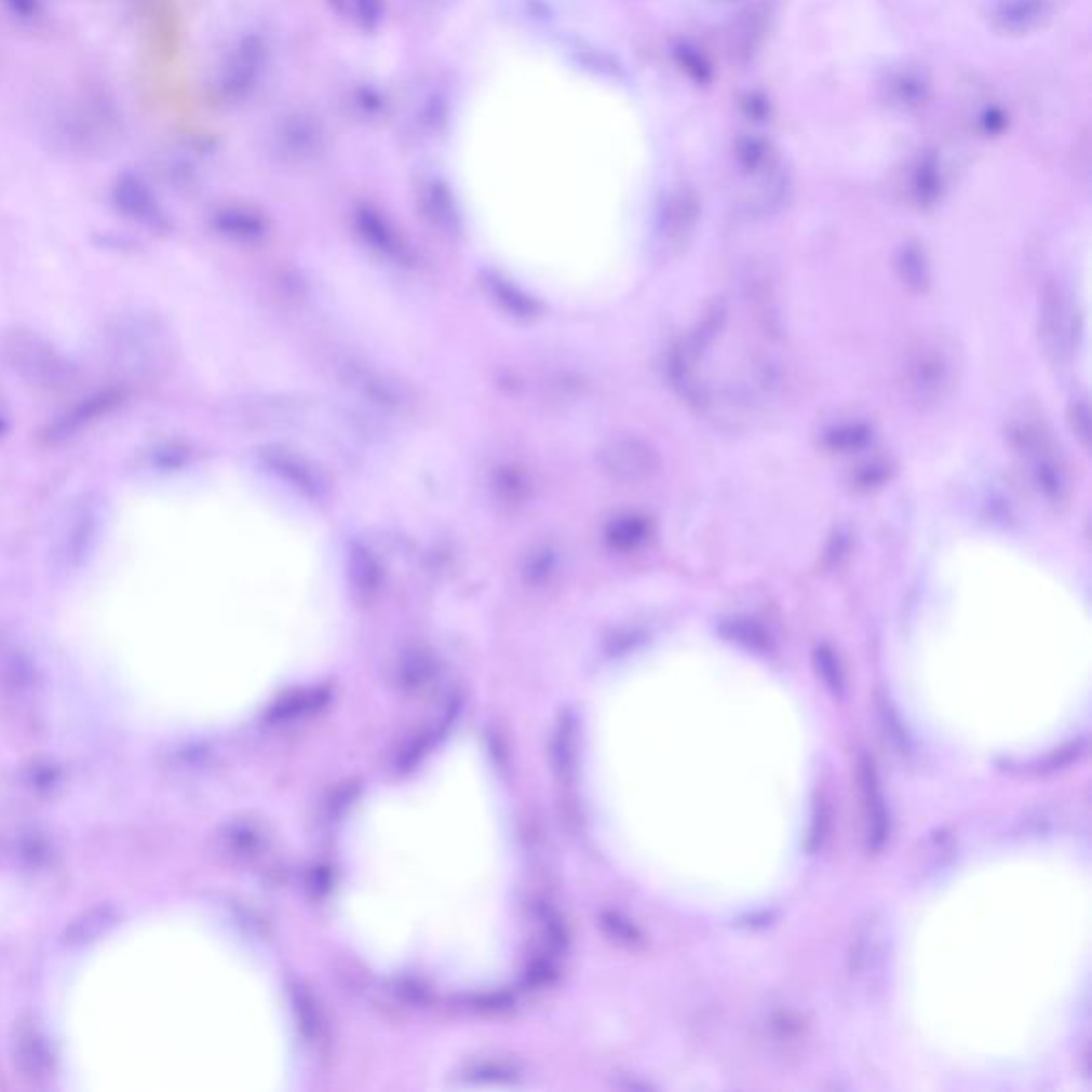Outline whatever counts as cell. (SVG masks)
Here are the masks:
<instances>
[{"mask_svg": "<svg viewBox=\"0 0 1092 1092\" xmlns=\"http://www.w3.org/2000/svg\"><path fill=\"white\" fill-rule=\"evenodd\" d=\"M813 662H815V669L818 673L822 676V680L840 696L842 693V685H845V678H842V671H840L839 658L833 653L831 647L822 645L815 649L813 653Z\"/></svg>", "mask_w": 1092, "mask_h": 1092, "instance_id": "cell-33", "label": "cell"}, {"mask_svg": "<svg viewBox=\"0 0 1092 1092\" xmlns=\"http://www.w3.org/2000/svg\"><path fill=\"white\" fill-rule=\"evenodd\" d=\"M871 440V427L866 422H842L826 433V444L831 450L851 453L860 450Z\"/></svg>", "mask_w": 1092, "mask_h": 1092, "instance_id": "cell-29", "label": "cell"}, {"mask_svg": "<svg viewBox=\"0 0 1092 1092\" xmlns=\"http://www.w3.org/2000/svg\"><path fill=\"white\" fill-rule=\"evenodd\" d=\"M877 709H879V717H881V724L890 737V741L894 743L896 750H901V754H907L909 752V737L894 711V706L888 702V698H881L877 700Z\"/></svg>", "mask_w": 1092, "mask_h": 1092, "instance_id": "cell-34", "label": "cell"}, {"mask_svg": "<svg viewBox=\"0 0 1092 1092\" xmlns=\"http://www.w3.org/2000/svg\"><path fill=\"white\" fill-rule=\"evenodd\" d=\"M1008 442L1037 498L1052 510H1065L1074 496L1071 468L1039 404L1020 402L1009 413Z\"/></svg>", "mask_w": 1092, "mask_h": 1092, "instance_id": "cell-1", "label": "cell"}, {"mask_svg": "<svg viewBox=\"0 0 1092 1092\" xmlns=\"http://www.w3.org/2000/svg\"><path fill=\"white\" fill-rule=\"evenodd\" d=\"M826 826H828V813H826L824 805H818L815 815H813L811 837H809V851H815L822 845V840L826 837Z\"/></svg>", "mask_w": 1092, "mask_h": 1092, "instance_id": "cell-38", "label": "cell"}, {"mask_svg": "<svg viewBox=\"0 0 1092 1092\" xmlns=\"http://www.w3.org/2000/svg\"><path fill=\"white\" fill-rule=\"evenodd\" d=\"M651 536V521L638 512H623L608 521L604 538L610 549L630 553L641 549Z\"/></svg>", "mask_w": 1092, "mask_h": 1092, "instance_id": "cell-18", "label": "cell"}, {"mask_svg": "<svg viewBox=\"0 0 1092 1092\" xmlns=\"http://www.w3.org/2000/svg\"><path fill=\"white\" fill-rule=\"evenodd\" d=\"M2 4L13 17L22 22H32L43 13L45 0H2Z\"/></svg>", "mask_w": 1092, "mask_h": 1092, "instance_id": "cell-37", "label": "cell"}, {"mask_svg": "<svg viewBox=\"0 0 1092 1092\" xmlns=\"http://www.w3.org/2000/svg\"><path fill=\"white\" fill-rule=\"evenodd\" d=\"M346 564H348V577L359 591L372 593L380 588L382 566H380L378 557L365 544L352 542L348 549Z\"/></svg>", "mask_w": 1092, "mask_h": 1092, "instance_id": "cell-21", "label": "cell"}, {"mask_svg": "<svg viewBox=\"0 0 1092 1092\" xmlns=\"http://www.w3.org/2000/svg\"><path fill=\"white\" fill-rule=\"evenodd\" d=\"M562 564V555L557 551V547L553 544H538L534 547L527 557L523 560V579L531 585H540L544 581H549L555 570L560 568Z\"/></svg>", "mask_w": 1092, "mask_h": 1092, "instance_id": "cell-24", "label": "cell"}, {"mask_svg": "<svg viewBox=\"0 0 1092 1092\" xmlns=\"http://www.w3.org/2000/svg\"><path fill=\"white\" fill-rule=\"evenodd\" d=\"M1069 422H1071V429L1078 435V440L1084 446H1089V440H1091V413H1089V406L1084 402H1076L1071 406Z\"/></svg>", "mask_w": 1092, "mask_h": 1092, "instance_id": "cell-36", "label": "cell"}, {"mask_svg": "<svg viewBox=\"0 0 1092 1092\" xmlns=\"http://www.w3.org/2000/svg\"><path fill=\"white\" fill-rule=\"evenodd\" d=\"M485 288L491 299L514 319H536L540 314V306L529 295L518 291L512 282L498 273L485 275Z\"/></svg>", "mask_w": 1092, "mask_h": 1092, "instance_id": "cell-19", "label": "cell"}, {"mask_svg": "<svg viewBox=\"0 0 1092 1092\" xmlns=\"http://www.w3.org/2000/svg\"><path fill=\"white\" fill-rule=\"evenodd\" d=\"M109 350L124 372L137 376L154 374L167 354L165 332L148 316L129 314L111 327Z\"/></svg>", "mask_w": 1092, "mask_h": 1092, "instance_id": "cell-6", "label": "cell"}, {"mask_svg": "<svg viewBox=\"0 0 1092 1092\" xmlns=\"http://www.w3.org/2000/svg\"><path fill=\"white\" fill-rule=\"evenodd\" d=\"M92 534H94V518H92V512L85 508L78 514V523H73L71 534L67 538V549H65L67 562L80 560L84 555V551H87V542L92 540Z\"/></svg>", "mask_w": 1092, "mask_h": 1092, "instance_id": "cell-32", "label": "cell"}, {"mask_svg": "<svg viewBox=\"0 0 1092 1092\" xmlns=\"http://www.w3.org/2000/svg\"><path fill=\"white\" fill-rule=\"evenodd\" d=\"M329 367L343 389L372 408L389 415H408L415 410L417 397L413 387L393 372L348 352H334Z\"/></svg>", "mask_w": 1092, "mask_h": 1092, "instance_id": "cell-3", "label": "cell"}, {"mask_svg": "<svg viewBox=\"0 0 1092 1092\" xmlns=\"http://www.w3.org/2000/svg\"><path fill=\"white\" fill-rule=\"evenodd\" d=\"M700 218V205L691 190H676L666 201L658 225V251L664 258L683 253L691 242Z\"/></svg>", "mask_w": 1092, "mask_h": 1092, "instance_id": "cell-11", "label": "cell"}, {"mask_svg": "<svg viewBox=\"0 0 1092 1092\" xmlns=\"http://www.w3.org/2000/svg\"><path fill=\"white\" fill-rule=\"evenodd\" d=\"M743 107L747 109V116H750V118H754L757 122H759L761 118H766V113H768V105H766V100H764V98H759L757 94H747V98L743 100Z\"/></svg>", "mask_w": 1092, "mask_h": 1092, "instance_id": "cell-39", "label": "cell"}, {"mask_svg": "<svg viewBox=\"0 0 1092 1092\" xmlns=\"http://www.w3.org/2000/svg\"><path fill=\"white\" fill-rule=\"evenodd\" d=\"M361 233L365 238V242L376 251L378 254H382L385 258L393 260V262H400V265H408L410 262V253L408 248L404 246V242L393 233L389 231L382 223L374 220V218H363L361 220Z\"/></svg>", "mask_w": 1092, "mask_h": 1092, "instance_id": "cell-22", "label": "cell"}, {"mask_svg": "<svg viewBox=\"0 0 1092 1092\" xmlns=\"http://www.w3.org/2000/svg\"><path fill=\"white\" fill-rule=\"evenodd\" d=\"M939 192H941L939 168H936V165L932 161L920 163V167L914 171L912 181H909V199L916 205L926 207V205H930V203L936 201Z\"/></svg>", "mask_w": 1092, "mask_h": 1092, "instance_id": "cell-28", "label": "cell"}, {"mask_svg": "<svg viewBox=\"0 0 1092 1092\" xmlns=\"http://www.w3.org/2000/svg\"><path fill=\"white\" fill-rule=\"evenodd\" d=\"M734 161H737L739 171L752 179L761 177V175L777 168L774 150H772L770 141H766L759 135H745L743 139L737 141Z\"/></svg>", "mask_w": 1092, "mask_h": 1092, "instance_id": "cell-20", "label": "cell"}, {"mask_svg": "<svg viewBox=\"0 0 1092 1092\" xmlns=\"http://www.w3.org/2000/svg\"><path fill=\"white\" fill-rule=\"evenodd\" d=\"M739 17L741 19L737 22V26L730 32V54L732 56H750V54H754L757 41L761 39V32L766 26L764 24L766 13L759 6H754V9H747Z\"/></svg>", "mask_w": 1092, "mask_h": 1092, "instance_id": "cell-23", "label": "cell"}, {"mask_svg": "<svg viewBox=\"0 0 1092 1092\" xmlns=\"http://www.w3.org/2000/svg\"><path fill=\"white\" fill-rule=\"evenodd\" d=\"M597 466L617 483H645L660 472L658 450L641 437H612L597 450Z\"/></svg>", "mask_w": 1092, "mask_h": 1092, "instance_id": "cell-8", "label": "cell"}, {"mask_svg": "<svg viewBox=\"0 0 1092 1092\" xmlns=\"http://www.w3.org/2000/svg\"><path fill=\"white\" fill-rule=\"evenodd\" d=\"M11 1063L19 1080L28 1087H45L54 1076V1052L43 1028L24 1017L15 1022L9 1039Z\"/></svg>", "mask_w": 1092, "mask_h": 1092, "instance_id": "cell-7", "label": "cell"}, {"mask_svg": "<svg viewBox=\"0 0 1092 1092\" xmlns=\"http://www.w3.org/2000/svg\"><path fill=\"white\" fill-rule=\"evenodd\" d=\"M111 201L124 218L141 227H148L152 231H161L167 227V218L157 194L146 184V179L135 173H122L116 177L111 188Z\"/></svg>", "mask_w": 1092, "mask_h": 1092, "instance_id": "cell-12", "label": "cell"}, {"mask_svg": "<svg viewBox=\"0 0 1092 1092\" xmlns=\"http://www.w3.org/2000/svg\"><path fill=\"white\" fill-rule=\"evenodd\" d=\"M2 354L26 382L45 391H63L76 378V367L48 339L32 332H11L2 341Z\"/></svg>", "mask_w": 1092, "mask_h": 1092, "instance_id": "cell-4", "label": "cell"}, {"mask_svg": "<svg viewBox=\"0 0 1092 1092\" xmlns=\"http://www.w3.org/2000/svg\"><path fill=\"white\" fill-rule=\"evenodd\" d=\"M1054 15L1052 0H993L990 26L1009 37H1022L1043 28Z\"/></svg>", "mask_w": 1092, "mask_h": 1092, "instance_id": "cell-13", "label": "cell"}, {"mask_svg": "<svg viewBox=\"0 0 1092 1092\" xmlns=\"http://www.w3.org/2000/svg\"><path fill=\"white\" fill-rule=\"evenodd\" d=\"M122 400H124V391H118V389H107V391L90 395L87 400H82L80 404H76L69 413H65L60 419L50 427L48 440L50 442H58V440L71 437L73 433H78L87 422L109 415L118 404H122Z\"/></svg>", "mask_w": 1092, "mask_h": 1092, "instance_id": "cell-15", "label": "cell"}, {"mask_svg": "<svg viewBox=\"0 0 1092 1092\" xmlns=\"http://www.w3.org/2000/svg\"><path fill=\"white\" fill-rule=\"evenodd\" d=\"M260 461L273 472L280 481L291 485L295 491L310 500H323L329 494V485L325 474L301 453L280 446L267 444L258 450Z\"/></svg>", "mask_w": 1092, "mask_h": 1092, "instance_id": "cell-9", "label": "cell"}, {"mask_svg": "<svg viewBox=\"0 0 1092 1092\" xmlns=\"http://www.w3.org/2000/svg\"><path fill=\"white\" fill-rule=\"evenodd\" d=\"M80 105H71L58 118V135L56 139L65 150L76 152H92L109 135L111 116L100 105V100H78Z\"/></svg>", "mask_w": 1092, "mask_h": 1092, "instance_id": "cell-10", "label": "cell"}, {"mask_svg": "<svg viewBox=\"0 0 1092 1092\" xmlns=\"http://www.w3.org/2000/svg\"><path fill=\"white\" fill-rule=\"evenodd\" d=\"M0 433H2V419H0Z\"/></svg>", "mask_w": 1092, "mask_h": 1092, "instance_id": "cell-40", "label": "cell"}, {"mask_svg": "<svg viewBox=\"0 0 1092 1092\" xmlns=\"http://www.w3.org/2000/svg\"><path fill=\"white\" fill-rule=\"evenodd\" d=\"M901 387L905 397L920 410L943 406L956 387V359L939 337H920L903 354Z\"/></svg>", "mask_w": 1092, "mask_h": 1092, "instance_id": "cell-2", "label": "cell"}, {"mask_svg": "<svg viewBox=\"0 0 1092 1092\" xmlns=\"http://www.w3.org/2000/svg\"><path fill=\"white\" fill-rule=\"evenodd\" d=\"M884 100L899 111H916L928 98V82L916 69L903 67L892 71L881 85Z\"/></svg>", "mask_w": 1092, "mask_h": 1092, "instance_id": "cell-16", "label": "cell"}, {"mask_svg": "<svg viewBox=\"0 0 1092 1092\" xmlns=\"http://www.w3.org/2000/svg\"><path fill=\"white\" fill-rule=\"evenodd\" d=\"M896 271H899V278L903 280V284L916 293H922L930 284L928 260H926L925 253L920 251V246H916V244H907L901 248V253L896 256Z\"/></svg>", "mask_w": 1092, "mask_h": 1092, "instance_id": "cell-25", "label": "cell"}, {"mask_svg": "<svg viewBox=\"0 0 1092 1092\" xmlns=\"http://www.w3.org/2000/svg\"><path fill=\"white\" fill-rule=\"evenodd\" d=\"M722 634L747 649H754V651H766L770 649V636L768 632L756 623L752 619H730V621H724L722 625Z\"/></svg>", "mask_w": 1092, "mask_h": 1092, "instance_id": "cell-26", "label": "cell"}, {"mask_svg": "<svg viewBox=\"0 0 1092 1092\" xmlns=\"http://www.w3.org/2000/svg\"><path fill=\"white\" fill-rule=\"evenodd\" d=\"M1039 343L1054 367L1071 361L1080 336V316L1069 288L1059 280H1046L1039 293Z\"/></svg>", "mask_w": 1092, "mask_h": 1092, "instance_id": "cell-5", "label": "cell"}, {"mask_svg": "<svg viewBox=\"0 0 1092 1092\" xmlns=\"http://www.w3.org/2000/svg\"><path fill=\"white\" fill-rule=\"evenodd\" d=\"M15 851L19 855V860H24L26 864H43L52 853L50 845L39 835H28L26 839L17 840Z\"/></svg>", "mask_w": 1092, "mask_h": 1092, "instance_id": "cell-35", "label": "cell"}, {"mask_svg": "<svg viewBox=\"0 0 1092 1092\" xmlns=\"http://www.w3.org/2000/svg\"><path fill=\"white\" fill-rule=\"evenodd\" d=\"M118 925V912L111 905H96L76 916L63 930V943L69 947L92 945Z\"/></svg>", "mask_w": 1092, "mask_h": 1092, "instance_id": "cell-17", "label": "cell"}, {"mask_svg": "<svg viewBox=\"0 0 1092 1092\" xmlns=\"http://www.w3.org/2000/svg\"><path fill=\"white\" fill-rule=\"evenodd\" d=\"M216 227L238 240H254L262 233V225L258 218L242 214V212H220L216 218Z\"/></svg>", "mask_w": 1092, "mask_h": 1092, "instance_id": "cell-31", "label": "cell"}, {"mask_svg": "<svg viewBox=\"0 0 1092 1092\" xmlns=\"http://www.w3.org/2000/svg\"><path fill=\"white\" fill-rule=\"evenodd\" d=\"M888 478H890V463L881 457H875V459L862 461L858 468L851 470L849 485L855 491H873V489H879L881 485H886Z\"/></svg>", "mask_w": 1092, "mask_h": 1092, "instance_id": "cell-30", "label": "cell"}, {"mask_svg": "<svg viewBox=\"0 0 1092 1092\" xmlns=\"http://www.w3.org/2000/svg\"><path fill=\"white\" fill-rule=\"evenodd\" d=\"M858 779H860L862 800H864L866 842H868V849L879 851L890 835V813H888L886 798L879 787V777H877L873 757L860 756Z\"/></svg>", "mask_w": 1092, "mask_h": 1092, "instance_id": "cell-14", "label": "cell"}, {"mask_svg": "<svg viewBox=\"0 0 1092 1092\" xmlns=\"http://www.w3.org/2000/svg\"><path fill=\"white\" fill-rule=\"evenodd\" d=\"M494 491L502 504L518 505L527 500L529 483L518 468H500L494 476Z\"/></svg>", "mask_w": 1092, "mask_h": 1092, "instance_id": "cell-27", "label": "cell"}]
</instances>
